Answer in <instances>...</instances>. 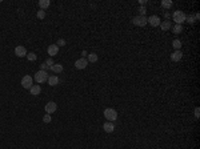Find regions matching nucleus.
Instances as JSON below:
<instances>
[{
	"label": "nucleus",
	"mask_w": 200,
	"mask_h": 149,
	"mask_svg": "<svg viewBox=\"0 0 200 149\" xmlns=\"http://www.w3.org/2000/svg\"><path fill=\"white\" fill-rule=\"evenodd\" d=\"M48 77H49V74L45 71H37L36 73H35V76H33V80L37 84H44V83H47Z\"/></svg>",
	"instance_id": "nucleus-1"
},
{
	"label": "nucleus",
	"mask_w": 200,
	"mask_h": 149,
	"mask_svg": "<svg viewBox=\"0 0 200 149\" xmlns=\"http://www.w3.org/2000/svg\"><path fill=\"white\" fill-rule=\"evenodd\" d=\"M103 115H104V117L107 119V121L114 123L115 120H118V112H116V109H114V108H107V109H104Z\"/></svg>",
	"instance_id": "nucleus-2"
},
{
	"label": "nucleus",
	"mask_w": 200,
	"mask_h": 149,
	"mask_svg": "<svg viewBox=\"0 0 200 149\" xmlns=\"http://www.w3.org/2000/svg\"><path fill=\"white\" fill-rule=\"evenodd\" d=\"M172 19H173V21H175V24L183 25V23L185 21V13H184L183 11L177 9V11H175V12H173V15H172Z\"/></svg>",
	"instance_id": "nucleus-3"
},
{
	"label": "nucleus",
	"mask_w": 200,
	"mask_h": 149,
	"mask_svg": "<svg viewBox=\"0 0 200 149\" xmlns=\"http://www.w3.org/2000/svg\"><path fill=\"white\" fill-rule=\"evenodd\" d=\"M33 85V79L32 76H29V74H25L24 77L21 79V87L25 88V89H31V87Z\"/></svg>",
	"instance_id": "nucleus-4"
},
{
	"label": "nucleus",
	"mask_w": 200,
	"mask_h": 149,
	"mask_svg": "<svg viewBox=\"0 0 200 149\" xmlns=\"http://www.w3.org/2000/svg\"><path fill=\"white\" fill-rule=\"evenodd\" d=\"M132 23H134L136 27H146V25L148 24V23H147V17H146V16H139V15L132 19Z\"/></svg>",
	"instance_id": "nucleus-5"
},
{
	"label": "nucleus",
	"mask_w": 200,
	"mask_h": 149,
	"mask_svg": "<svg viewBox=\"0 0 200 149\" xmlns=\"http://www.w3.org/2000/svg\"><path fill=\"white\" fill-rule=\"evenodd\" d=\"M147 23L151 25V27H159L161 20H160V17L157 16V15H151L150 17H147Z\"/></svg>",
	"instance_id": "nucleus-6"
},
{
	"label": "nucleus",
	"mask_w": 200,
	"mask_h": 149,
	"mask_svg": "<svg viewBox=\"0 0 200 149\" xmlns=\"http://www.w3.org/2000/svg\"><path fill=\"white\" fill-rule=\"evenodd\" d=\"M87 65H88V60L84 57H80L75 61V68L76 69H86Z\"/></svg>",
	"instance_id": "nucleus-7"
},
{
	"label": "nucleus",
	"mask_w": 200,
	"mask_h": 149,
	"mask_svg": "<svg viewBox=\"0 0 200 149\" xmlns=\"http://www.w3.org/2000/svg\"><path fill=\"white\" fill-rule=\"evenodd\" d=\"M44 109H45V113H48V115H52L53 112H56V109H57V104L55 103V101H49V103L45 104Z\"/></svg>",
	"instance_id": "nucleus-8"
},
{
	"label": "nucleus",
	"mask_w": 200,
	"mask_h": 149,
	"mask_svg": "<svg viewBox=\"0 0 200 149\" xmlns=\"http://www.w3.org/2000/svg\"><path fill=\"white\" fill-rule=\"evenodd\" d=\"M47 53H48L49 57L56 56V55L59 53V47H57L56 44H51V45H48V48H47Z\"/></svg>",
	"instance_id": "nucleus-9"
},
{
	"label": "nucleus",
	"mask_w": 200,
	"mask_h": 149,
	"mask_svg": "<svg viewBox=\"0 0 200 149\" xmlns=\"http://www.w3.org/2000/svg\"><path fill=\"white\" fill-rule=\"evenodd\" d=\"M27 49H25V47L23 45H17L16 48H15V55H16L17 57H25L27 56Z\"/></svg>",
	"instance_id": "nucleus-10"
},
{
	"label": "nucleus",
	"mask_w": 200,
	"mask_h": 149,
	"mask_svg": "<svg viewBox=\"0 0 200 149\" xmlns=\"http://www.w3.org/2000/svg\"><path fill=\"white\" fill-rule=\"evenodd\" d=\"M181 59H183V52H181L180 49L179 51H175V52H172V53H171V60L173 63L180 61Z\"/></svg>",
	"instance_id": "nucleus-11"
},
{
	"label": "nucleus",
	"mask_w": 200,
	"mask_h": 149,
	"mask_svg": "<svg viewBox=\"0 0 200 149\" xmlns=\"http://www.w3.org/2000/svg\"><path fill=\"white\" fill-rule=\"evenodd\" d=\"M103 129H104V132H107V133H112L115 131L114 123H111V121H106V123L103 124Z\"/></svg>",
	"instance_id": "nucleus-12"
},
{
	"label": "nucleus",
	"mask_w": 200,
	"mask_h": 149,
	"mask_svg": "<svg viewBox=\"0 0 200 149\" xmlns=\"http://www.w3.org/2000/svg\"><path fill=\"white\" fill-rule=\"evenodd\" d=\"M47 83H48V85H51V87H55V85H57V84L60 83V80H59V77H57L56 74H51L48 77V80H47Z\"/></svg>",
	"instance_id": "nucleus-13"
},
{
	"label": "nucleus",
	"mask_w": 200,
	"mask_h": 149,
	"mask_svg": "<svg viewBox=\"0 0 200 149\" xmlns=\"http://www.w3.org/2000/svg\"><path fill=\"white\" fill-rule=\"evenodd\" d=\"M29 92H31V95H32V96L40 95L41 87H40V85H32V87H31V89H29Z\"/></svg>",
	"instance_id": "nucleus-14"
},
{
	"label": "nucleus",
	"mask_w": 200,
	"mask_h": 149,
	"mask_svg": "<svg viewBox=\"0 0 200 149\" xmlns=\"http://www.w3.org/2000/svg\"><path fill=\"white\" fill-rule=\"evenodd\" d=\"M160 29L161 31H168V29H171V21L169 20H164L160 23Z\"/></svg>",
	"instance_id": "nucleus-15"
},
{
	"label": "nucleus",
	"mask_w": 200,
	"mask_h": 149,
	"mask_svg": "<svg viewBox=\"0 0 200 149\" xmlns=\"http://www.w3.org/2000/svg\"><path fill=\"white\" fill-rule=\"evenodd\" d=\"M160 5H161L164 9H169L172 5H173V1H172V0H161Z\"/></svg>",
	"instance_id": "nucleus-16"
},
{
	"label": "nucleus",
	"mask_w": 200,
	"mask_h": 149,
	"mask_svg": "<svg viewBox=\"0 0 200 149\" xmlns=\"http://www.w3.org/2000/svg\"><path fill=\"white\" fill-rule=\"evenodd\" d=\"M49 5H51V1H49V0H40V1H39V7H40V9H43V11H45Z\"/></svg>",
	"instance_id": "nucleus-17"
},
{
	"label": "nucleus",
	"mask_w": 200,
	"mask_h": 149,
	"mask_svg": "<svg viewBox=\"0 0 200 149\" xmlns=\"http://www.w3.org/2000/svg\"><path fill=\"white\" fill-rule=\"evenodd\" d=\"M51 71H52L53 73H61L63 72V65L61 64H53L51 67Z\"/></svg>",
	"instance_id": "nucleus-18"
},
{
	"label": "nucleus",
	"mask_w": 200,
	"mask_h": 149,
	"mask_svg": "<svg viewBox=\"0 0 200 149\" xmlns=\"http://www.w3.org/2000/svg\"><path fill=\"white\" fill-rule=\"evenodd\" d=\"M87 60H88V63H96L99 60L98 53H88V56H87Z\"/></svg>",
	"instance_id": "nucleus-19"
},
{
	"label": "nucleus",
	"mask_w": 200,
	"mask_h": 149,
	"mask_svg": "<svg viewBox=\"0 0 200 149\" xmlns=\"http://www.w3.org/2000/svg\"><path fill=\"white\" fill-rule=\"evenodd\" d=\"M172 31H173V33H176V35H179V33L183 32V25L180 24H175L173 27H172Z\"/></svg>",
	"instance_id": "nucleus-20"
},
{
	"label": "nucleus",
	"mask_w": 200,
	"mask_h": 149,
	"mask_svg": "<svg viewBox=\"0 0 200 149\" xmlns=\"http://www.w3.org/2000/svg\"><path fill=\"white\" fill-rule=\"evenodd\" d=\"M172 47L175 48V51H179L180 48H181V40H179V39H175V40L172 42Z\"/></svg>",
	"instance_id": "nucleus-21"
},
{
	"label": "nucleus",
	"mask_w": 200,
	"mask_h": 149,
	"mask_svg": "<svg viewBox=\"0 0 200 149\" xmlns=\"http://www.w3.org/2000/svg\"><path fill=\"white\" fill-rule=\"evenodd\" d=\"M51 121H52V117H51V115L45 113L44 116H43V123H44V124H49Z\"/></svg>",
	"instance_id": "nucleus-22"
},
{
	"label": "nucleus",
	"mask_w": 200,
	"mask_h": 149,
	"mask_svg": "<svg viewBox=\"0 0 200 149\" xmlns=\"http://www.w3.org/2000/svg\"><path fill=\"white\" fill-rule=\"evenodd\" d=\"M25 57L28 59L29 61H35V60L37 59V56H36V53H33V52H29V53H27V56H25Z\"/></svg>",
	"instance_id": "nucleus-23"
},
{
	"label": "nucleus",
	"mask_w": 200,
	"mask_h": 149,
	"mask_svg": "<svg viewBox=\"0 0 200 149\" xmlns=\"http://www.w3.org/2000/svg\"><path fill=\"white\" fill-rule=\"evenodd\" d=\"M36 16H37V19L43 20V19L45 17V11H43V9H39V11H37V13H36Z\"/></svg>",
	"instance_id": "nucleus-24"
},
{
	"label": "nucleus",
	"mask_w": 200,
	"mask_h": 149,
	"mask_svg": "<svg viewBox=\"0 0 200 149\" xmlns=\"http://www.w3.org/2000/svg\"><path fill=\"white\" fill-rule=\"evenodd\" d=\"M185 21L189 23V24L195 23V17H193V15H185Z\"/></svg>",
	"instance_id": "nucleus-25"
},
{
	"label": "nucleus",
	"mask_w": 200,
	"mask_h": 149,
	"mask_svg": "<svg viewBox=\"0 0 200 149\" xmlns=\"http://www.w3.org/2000/svg\"><path fill=\"white\" fill-rule=\"evenodd\" d=\"M53 64H55V63H53V60H52V59H51V57H49V59H47V60H45V65L48 67L49 69H51V67H52Z\"/></svg>",
	"instance_id": "nucleus-26"
},
{
	"label": "nucleus",
	"mask_w": 200,
	"mask_h": 149,
	"mask_svg": "<svg viewBox=\"0 0 200 149\" xmlns=\"http://www.w3.org/2000/svg\"><path fill=\"white\" fill-rule=\"evenodd\" d=\"M146 12H147L146 7H140L139 8V16H146Z\"/></svg>",
	"instance_id": "nucleus-27"
},
{
	"label": "nucleus",
	"mask_w": 200,
	"mask_h": 149,
	"mask_svg": "<svg viewBox=\"0 0 200 149\" xmlns=\"http://www.w3.org/2000/svg\"><path fill=\"white\" fill-rule=\"evenodd\" d=\"M57 47H64L65 45V40L64 39H59V40H57V44H56Z\"/></svg>",
	"instance_id": "nucleus-28"
},
{
	"label": "nucleus",
	"mask_w": 200,
	"mask_h": 149,
	"mask_svg": "<svg viewBox=\"0 0 200 149\" xmlns=\"http://www.w3.org/2000/svg\"><path fill=\"white\" fill-rule=\"evenodd\" d=\"M195 117H196V119H199V117H200V109H199V107L195 108Z\"/></svg>",
	"instance_id": "nucleus-29"
},
{
	"label": "nucleus",
	"mask_w": 200,
	"mask_h": 149,
	"mask_svg": "<svg viewBox=\"0 0 200 149\" xmlns=\"http://www.w3.org/2000/svg\"><path fill=\"white\" fill-rule=\"evenodd\" d=\"M48 69H49V68L45 65V63H44V64H40V69H39V71H45V72H47Z\"/></svg>",
	"instance_id": "nucleus-30"
},
{
	"label": "nucleus",
	"mask_w": 200,
	"mask_h": 149,
	"mask_svg": "<svg viewBox=\"0 0 200 149\" xmlns=\"http://www.w3.org/2000/svg\"><path fill=\"white\" fill-rule=\"evenodd\" d=\"M139 4L142 5V7H144V5L147 4V0H139Z\"/></svg>",
	"instance_id": "nucleus-31"
},
{
	"label": "nucleus",
	"mask_w": 200,
	"mask_h": 149,
	"mask_svg": "<svg viewBox=\"0 0 200 149\" xmlns=\"http://www.w3.org/2000/svg\"><path fill=\"white\" fill-rule=\"evenodd\" d=\"M164 17H165V20H169V17H171L169 12H164Z\"/></svg>",
	"instance_id": "nucleus-32"
},
{
	"label": "nucleus",
	"mask_w": 200,
	"mask_h": 149,
	"mask_svg": "<svg viewBox=\"0 0 200 149\" xmlns=\"http://www.w3.org/2000/svg\"><path fill=\"white\" fill-rule=\"evenodd\" d=\"M87 56H88V52H87V51H82V57L86 59Z\"/></svg>",
	"instance_id": "nucleus-33"
}]
</instances>
